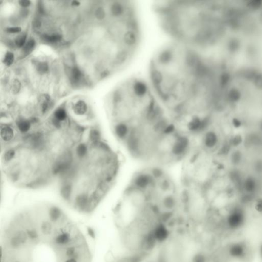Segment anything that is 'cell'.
I'll return each mask as SVG.
<instances>
[{
    "label": "cell",
    "mask_w": 262,
    "mask_h": 262,
    "mask_svg": "<svg viewBox=\"0 0 262 262\" xmlns=\"http://www.w3.org/2000/svg\"><path fill=\"white\" fill-rule=\"evenodd\" d=\"M147 81L173 120L204 118L217 96V59L211 51L171 41L151 58Z\"/></svg>",
    "instance_id": "obj_1"
},
{
    "label": "cell",
    "mask_w": 262,
    "mask_h": 262,
    "mask_svg": "<svg viewBox=\"0 0 262 262\" xmlns=\"http://www.w3.org/2000/svg\"><path fill=\"white\" fill-rule=\"evenodd\" d=\"M1 262H93L86 235L56 206L20 212L2 229Z\"/></svg>",
    "instance_id": "obj_2"
},
{
    "label": "cell",
    "mask_w": 262,
    "mask_h": 262,
    "mask_svg": "<svg viewBox=\"0 0 262 262\" xmlns=\"http://www.w3.org/2000/svg\"><path fill=\"white\" fill-rule=\"evenodd\" d=\"M153 10L171 41L192 48H210L219 38L223 19L221 1H164Z\"/></svg>",
    "instance_id": "obj_3"
},
{
    "label": "cell",
    "mask_w": 262,
    "mask_h": 262,
    "mask_svg": "<svg viewBox=\"0 0 262 262\" xmlns=\"http://www.w3.org/2000/svg\"><path fill=\"white\" fill-rule=\"evenodd\" d=\"M131 185L147 194L155 189L156 181L151 175L149 171H143L135 175L132 179Z\"/></svg>",
    "instance_id": "obj_4"
},
{
    "label": "cell",
    "mask_w": 262,
    "mask_h": 262,
    "mask_svg": "<svg viewBox=\"0 0 262 262\" xmlns=\"http://www.w3.org/2000/svg\"><path fill=\"white\" fill-rule=\"evenodd\" d=\"M151 231L158 245L165 244L171 238L170 227L161 221H157L155 223Z\"/></svg>",
    "instance_id": "obj_5"
},
{
    "label": "cell",
    "mask_w": 262,
    "mask_h": 262,
    "mask_svg": "<svg viewBox=\"0 0 262 262\" xmlns=\"http://www.w3.org/2000/svg\"><path fill=\"white\" fill-rule=\"evenodd\" d=\"M116 136L120 140L125 142L131 133V127L127 123L116 122L114 128Z\"/></svg>",
    "instance_id": "obj_6"
},
{
    "label": "cell",
    "mask_w": 262,
    "mask_h": 262,
    "mask_svg": "<svg viewBox=\"0 0 262 262\" xmlns=\"http://www.w3.org/2000/svg\"><path fill=\"white\" fill-rule=\"evenodd\" d=\"M201 141L204 147L210 149L217 144V136L213 131H208L205 133Z\"/></svg>",
    "instance_id": "obj_7"
},
{
    "label": "cell",
    "mask_w": 262,
    "mask_h": 262,
    "mask_svg": "<svg viewBox=\"0 0 262 262\" xmlns=\"http://www.w3.org/2000/svg\"><path fill=\"white\" fill-rule=\"evenodd\" d=\"M15 136L14 131L12 127L9 126H5L1 129V137L5 141H10Z\"/></svg>",
    "instance_id": "obj_8"
},
{
    "label": "cell",
    "mask_w": 262,
    "mask_h": 262,
    "mask_svg": "<svg viewBox=\"0 0 262 262\" xmlns=\"http://www.w3.org/2000/svg\"><path fill=\"white\" fill-rule=\"evenodd\" d=\"M190 262H207V257L202 251H196L191 257Z\"/></svg>",
    "instance_id": "obj_9"
},
{
    "label": "cell",
    "mask_w": 262,
    "mask_h": 262,
    "mask_svg": "<svg viewBox=\"0 0 262 262\" xmlns=\"http://www.w3.org/2000/svg\"><path fill=\"white\" fill-rule=\"evenodd\" d=\"M16 126L21 132L23 133H27L31 127V124L28 120L21 119L16 122Z\"/></svg>",
    "instance_id": "obj_10"
},
{
    "label": "cell",
    "mask_w": 262,
    "mask_h": 262,
    "mask_svg": "<svg viewBox=\"0 0 262 262\" xmlns=\"http://www.w3.org/2000/svg\"><path fill=\"white\" fill-rule=\"evenodd\" d=\"M87 110V104L83 101H78L74 107V111L77 115H84L86 112Z\"/></svg>",
    "instance_id": "obj_11"
},
{
    "label": "cell",
    "mask_w": 262,
    "mask_h": 262,
    "mask_svg": "<svg viewBox=\"0 0 262 262\" xmlns=\"http://www.w3.org/2000/svg\"><path fill=\"white\" fill-rule=\"evenodd\" d=\"M88 153V148L84 144H81L77 146L76 149V154L79 158H84L86 156Z\"/></svg>",
    "instance_id": "obj_12"
},
{
    "label": "cell",
    "mask_w": 262,
    "mask_h": 262,
    "mask_svg": "<svg viewBox=\"0 0 262 262\" xmlns=\"http://www.w3.org/2000/svg\"><path fill=\"white\" fill-rule=\"evenodd\" d=\"M67 113L65 109L63 108H59L56 110L54 113V118L59 121H62L66 118Z\"/></svg>",
    "instance_id": "obj_13"
},
{
    "label": "cell",
    "mask_w": 262,
    "mask_h": 262,
    "mask_svg": "<svg viewBox=\"0 0 262 262\" xmlns=\"http://www.w3.org/2000/svg\"><path fill=\"white\" fill-rule=\"evenodd\" d=\"M72 192V187L69 184H66L62 187L61 194L63 197L66 199H69Z\"/></svg>",
    "instance_id": "obj_14"
},
{
    "label": "cell",
    "mask_w": 262,
    "mask_h": 262,
    "mask_svg": "<svg viewBox=\"0 0 262 262\" xmlns=\"http://www.w3.org/2000/svg\"><path fill=\"white\" fill-rule=\"evenodd\" d=\"M36 45V43L34 40L30 39L29 41L24 45L23 47V50L25 53H29L33 50Z\"/></svg>",
    "instance_id": "obj_15"
},
{
    "label": "cell",
    "mask_w": 262,
    "mask_h": 262,
    "mask_svg": "<svg viewBox=\"0 0 262 262\" xmlns=\"http://www.w3.org/2000/svg\"><path fill=\"white\" fill-rule=\"evenodd\" d=\"M81 73L79 69L77 67H74L72 70L71 72V78L74 82H77L81 78Z\"/></svg>",
    "instance_id": "obj_16"
},
{
    "label": "cell",
    "mask_w": 262,
    "mask_h": 262,
    "mask_svg": "<svg viewBox=\"0 0 262 262\" xmlns=\"http://www.w3.org/2000/svg\"><path fill=\"white\" fill-rule=\"evenodd\" d=\"M44 38L47 41L50 43H55L60 41L61 39V36L58 34H54L51 36H48L45 35L44 36Z\"/></svg>",
    "instance_id": "obj_17"
},
{
    "label": "cell",
    "mask_w": 262,
    "mask_h": 262,
    "mask_svg": "<svg viewBox=\"0 0 262 262\" xmlns=\"http://www.w3.org/2000/svg\"><path fill=\"white\" fill-rule=\"evenodd\" d=\"M14 61V55L11 52H7L6 54L5 58H4V63L6 66H9L13 64Z\"/></svg>",
    "instance_id": "obj_18"
},
{
    "label": "cell",
    "mask_w": 262,
    "mask_h": 262,
    "mask_svg": "<svg viewBox=\"0 0 262 262\" xmlns=\"http://www.w3.org/2000/svg\"><path fill=\"white\" fill-rule=\"evenodd\" d=\"M26 40V35L22 34L20 35L16 40V46L19 48L23 47L25 45Z\"/></svg>",
    "instance_id": "obj_19"
},
{
    "label": "cell",
    "mask_w": 262,
    "mask_h": 262,
    "mask_svg": "<svg viewBox=\"0 0 262 262\" xmlns=\"http://www.w3.org/2000/svg\"><path fill=\"white\" fill-rule=\"evenodd\" d=\"M16 155V152L13 149L9 150L6 152L4 154V160L6 162H9L13 160Z\"/></svg>",
    "instance_id": "obj_20"
},
{
    "label": "cell",
    "mask_w": 262,
    "mask_h": 262,
    "mask_svg": "<svg viewBox=\"0 0 262 262\" xmlns=\"http://www.w3.org/2000/svg\"><path fill=\"white\" fill-rule=\"evenodd\" d=\"M91 140L94 142H97L100 138V134L97 130H92L90 133Z\"/></svg>",
    "instance_id": "obj_21"
},
{
    "label": "cell",
    "mask_w": 262,
    "mask_h": 262,
    "mask_svg": "<svg viewBox=\"0 0 262 262\" xmlns=\"http://www.w3.org/2000/svg\"><path fill=\"white\" fill-rule=\"evenodd\" d=\"M48 69V67L47 64L44 62L41 63L38 65L37 69L38 71L41 73H44L47 71Z\"/></svg>",
    "instance_id": "obj_22"
},
{
    "label": "cell",
    "mask_w": 262,
    "mask_h": 262,
    "mask_svg": "<svg viewBox=\"0 0 262 262\" xmlns=\"http://www.w3.org/2000/svg\"><path fill=\"white\" fill-rule=\"evenodd\" d=\"M105 16H106V12L104 11V9L102 7L98 8L96 11V16L97 18L100 20H102L105 18Z\"/></svg>",
    "instance_id": "obj_23"
},
{
    "label": "cell",
    "mask_w": 262,
    "mask_h": 262,
    "mask_svg": "<svg viewBox=\"0 0 262 262\" xmlns=\"http://www.w3.org/2000/svg\"><path fill=\"white\" fill-rule=\"evenodd\" d=\"M6 31L8 33H19L21 31V28L18 27H10L6 29Z\"/></svg>",
    "instance_id": "obj_24"
},
{
    "label": "cell",
    "mask_w": 262,
    "mask_h": 262,
    "mask_svg": "<svg viewBox=\"0 0 262 262\" xmlns=\"http://www.w3.org/2000/svg\"><path fill=\"white\" fill-rule=\"evenodd\" d=\"M19 4L20 5L22 6L23 7H26L30 5L31 2L30 1L27 0H22L19 1Z\"/></svg>",
    "instance_id": "obj_25"
},
{
    "label": "cell",
    "mask_w": 262,
    "mask_h": 262,
    "mask_svg": "<svg viewBox=\"0 0 262 262\" xmlns=\"http://www.w3.org/2000/svg\"><path fill=\"white\" fill-rule=\"evenodd\" d=\"M38 11L40 12L41 13H44V8L43 6L42 5V4L41 3V4H39L38 5Z\"/></svg>",
    "instance_id": "obj_26"
},
{
    "label": "cell",
    "mask_w": 262,
    "mask_h": 262,
    "mask_svg": "<svg viewBox=\"0 0 262 262\" xmlns=\"http://www.w3.org/2000/svg\"><path fill=\"white\" fill-rule=\"evenodd\" d=\"M72 5L73 6H78L80 5V3L79 2H78V1H73L72 2Z\"/></svg>",
    "instance_id": "obj_27"
}]
</instances>
